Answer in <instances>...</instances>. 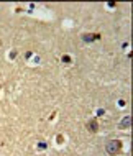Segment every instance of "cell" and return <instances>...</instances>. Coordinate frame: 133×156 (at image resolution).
Segmentation results:
<instances>
[{
	"label": "cell",
	"instance_id": "obj_2",
	"mask_svg": "<svg viewBox=\"0 0 133 156\" xmlns=\"http://www.w3.org/2000/svg\"><path fill=\"white\" fill-rule=\"evenodd\" d=\"M87 128H89V131L95 133V131L99 130V127H97V120H95V118H94V120H90V122L87 123Z\"/></svg>",
	"mask_w": 133,
	"mask_h": 156
},
{
	"label": "cell",
	"instance_id": "obj_3",
	"mask_svg": "<svg viewBox=\"0 0 133 156\" xmlns=\"http://www.w3.org/2000/svg\"><path fill=\"white\" fill-rule=\"evenodd\" d=\"M130 125H132V117H128V115H126L125 120H123V122L120 123V128H128Z\"/></svg>",
	"mask_w": 133,
	"mask_h": 156
},
{
	"label": "cell",
	"instance_id": "obj_1",
	"mask_svg": "<svg viewBox=\"0 0 133 156\" xmlns=\"http://www.w3.org/2000/svg\"><path fill=\"white\" fill-rule=\"evenodd\" d=\"M120 150H122V141H120V140H112V141H108L107 146H105V151L112 156L118 155Z\"/></svg>",
	"mask_w": 133,
	"mask_h": 156
}]
</instances>
